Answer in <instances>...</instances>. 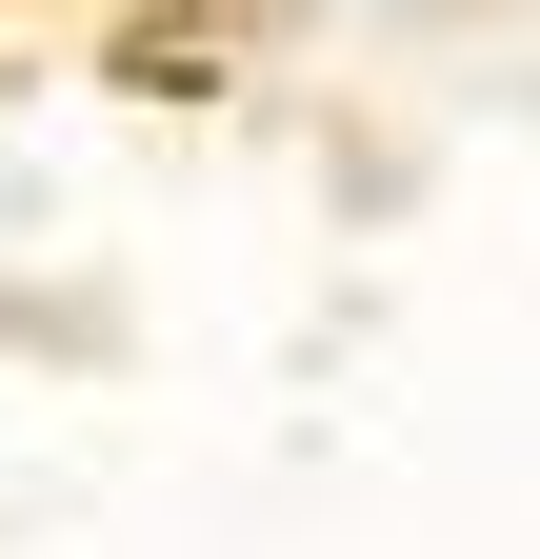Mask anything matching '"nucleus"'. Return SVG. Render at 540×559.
Wrapping results in <instances>:
<instances>
[]
</instances>
